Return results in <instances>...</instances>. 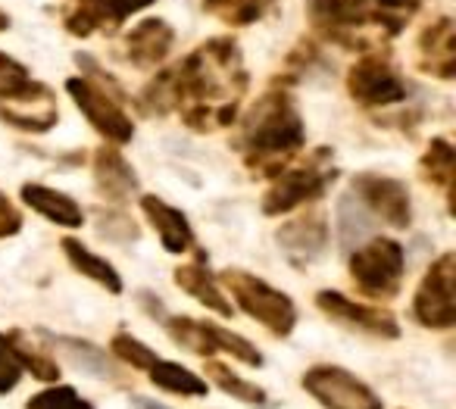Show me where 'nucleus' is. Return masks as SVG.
Listing matches in <instances>:
<instances>
[{
	"mask_svg": "<svg viewBox=\"0 0 456 409\" xmlns=\"http://www.w3.org/2000/svg\"><path fill=\"white\" fill-rule=\"evenodd\" d=\"M241 47L232 38H209L178 66L157 72L141 91V110L151 116L178 113L191 132H222L238 119L248 94Z\"/></svg>",
	"mask_w": 456,
	"mask_h": 409,
	"instance_id": "1",
	"label": "nucleus"
},
{
	"mask_svg": "<svg viewBox=\"0 0 456 409\" xmlns=\"http://www.w3.org/2000/svg\"><path fill=\"white\" fill-rule=\"evenodd\" d=\"M306 144V126L285 88H273L248 110L235 147L256 178H275Z\"/></svg>",
	"mask_w": 456,
	"mask_h": 409,
	"instance_id": "2",
	"label": "nucleus"
},
{
	"mask_svg": "<svg viewBox=\"0 0 456 409\" xmlns=\"http://www.w3.org/2000/svg\"><path fill=\"white\" fill-rule=\"evenodd\" d=\"M338 166L335 153L329 147H316L304 163L285 166L273 178V188L263 197V213L266 216H288L304 203H313L335 184Z\"/></svg>",
	"mask_w": 456,
	"mask_h": 409,
	"instance_id": "3",
	"label": "nucleus"
},
{
	"mask_svg": "<svg viewBox=\"0 0 456 409\" xmlns=\"http://www.w3.org/2000/svg\"><path fill=\"white\" fill-rule=\"evenodd\" d=\"M219 282L228 288V294L235 297V303L260 322L266 331H273L275 338H288L297 325V307L288 294L275 290L269 282L250 275L244 269H225L219 275Z\"/></svg>",
	"mask_w": 456,
	"mask_h": 409,
	"instance_id": "4",
	"label": "nucleus"
},
{
	"mask_svg": "<svg viewBox=\"0 0 456 409\" xmlns=\"http://www.w3.org/2000/svg\"><path fill=\"white\" fill-rule=\"evenodd\" d=\"M347 272L360 294L372 297V300H394L406 275V253L400 241L372 238L369 244L350 253Z\"/></svg>",
	"mask_w": 456,
	"mask_h": 409,
	"instance_id": "5",
	"label": "nucleus"
},
{
	"mask_svg": "<svg viewBox=\"0 0 456 409\" xmlns=\"http://www.w3.org/2000/svg\"><path fill=\"white\" fill-rule=\"evenodd\" d=\"M347 94L366 110L394 107V103H403L410 97V82L400 76V70L387 53H366L350 66Z\"/></svg>",
	"mask_w": 456,
	"mask_h": 409,
	"instance_id": "6",
	"label": "nucleus"
},
{
	"mask_svg": "<svg viewBox=\"0 0 456 409\" xmlns=\"http://www.w3.org/2000/svg\"><path fill=\"white\" fill-rule=\"evenodd\" d=\"M456 253H441L422 275L412 297V315L422 328L444 331L456 325Z\"/></svg>",
	"mask_w": 456,
	"mask_h": 409,
	"instance_id": "7",
	"label": "nucleus"
},
{
	"mask_svg": "<svg viewBox=\"0 0 456 409\" xmlns=\"http://www.w3.org/2000/svg\"><path fill=\"white\" fill-rule=\"evenodd\" d=\"M306 16L319 38L341 47H366L362 32L372 29V0H306Z\"/></svg>",
	"mask_w": 456,
	"mask_h": 409,
	"instance_id": "8",
	"label": "nucleus"
},
{
	"mask_svg": "<svg viewBox=\"0 0 456 409\" xmlns=\"http://www.w3.org/2000/svg\"><path fill=\"white\" fill-rule=\"evenodd\" d=\"M66 91H69L72 103L82 110L85 119L94 126V132L101 135V138H107L113 147L128 144V141L134 138V122H132V116L122 110L119 97H113L110 91H103L101 85L85 76L69 78Z\"/></svg>",
	"mask_w": 456,
	"mask_h": 409,
	"instance_id": "9",
	"label": "nucleus"
},
{
	"mask_svg": "<svg viewBox=\"0 0 456 409\" xmlns=\"http://www.w3.org/2000/svg\"><path fill=\"white\" fill-rule=\"evenodd\" d=\"M300 384L325 409H385L381 397L341 365H313Z\"/></svg>",
	"mask_w": 456,
	"mask_h": 409,
	"instance_id": "10",
	"label": "nucleus"
},
{
	"mask_svg": "<svg viewBox=\"0 0 456 409\" xmlns=\"http://www.w3.org/2000/svg\"><path fill=\"white\" fill-rule=\"evenodd\" d=\"M316 307L322 309L331 322L350 328V331H360V334L381 338V340H397L400 338L397 319H394L387 309L366 307V303H354L350 297H344L341 290H319Z\"/></svg>",
	"mask_w": 456,
	"mask_h": 409,
	"instance_id": "11",
	"label": "nucleus"
},
{
	"mask_svg": "<svg viewBox=\"0 0 456 409\" xmlns=\"http://www.w3.org/2000/svg\"><path fill=\"white\" fill-rule=\"evenodd\" d=\"M354 194L366 203L369 213H375L391 228H406L412 222L410 191L397 178L379 176V172H360V176H354Z\"/></svg>",
	"mask_w": 456,
	"mask_h": 409,
	"instance_id": "12",
	"label": "nucleus"
},
{
	"mask_svg": "<svg viewBox=\"0 0 456 409\" xmlns=\"http://www.w3.org/2000/svg\"><path fill=\"white\" fill-rule=\"evenodd\" d=\"M279 250L294 269H310L316 259L329 250V219L322 213H304L281 222L279 228Z\"/></svg>",
	"mask_w": 456,
	"mask_h": 409,
	"instance_id": "13",
	"label": "nucleus"
},
{
	"mask_svg": "<svg viewBox=\"0 0 456 409\" xmlns=\"http://www.w3.org/2000/svg\"><path fill=\"white\" fill-rule=\"evenodd\" d=\"M157 0H94V4H72L63 16V26L76 38H88L94 32L113 35L122 22L138 10H147Z\"/></svg>",
	"mask_w": 456,
	"mask_h": 409,
	"instance_id": "14",
	"label": "nucleus"
},
{
	"mask_svg": "<svg viewBox=\"0 0 456 409\" xmlns=\"http://www.w3.org/2000/svg\"><path fill=\"white\" fill-rule=\"evenodd\" d=\"M416 66L428 76L441 78V82L456 78V26L450 16H435L419 32Z\"/></svg>",
	"mask_w": 456,
	"mask_h": 409,
	"instance_id": "15",
	"label": "nucleus"
},
{
	"mask_svg": "<svg viewBox=\"0 0 456 409\" xmlns=\"http://www.w3.org/2000/svg\"><path fill=\"white\" fill-rule=\"evenodd\" d=\"M0 119L7 126L20 128V132H51L60 119V107H57V94H53L47 85L32 82V88L26 91L16 101H0Z\"/></svg>",
	"mask_w": 456,
	"mask_h": 409,
	"instance_id": "16",
	"label": "nucleus"
},
{
	"mask_svg": "<svg viewBox=\"0 0 456 409\" xmlns=\"http://www.w3.org/2000/svg\"><path fill=\"white\" fill-rule=\"evenodd\" d=\"M172 45H175V32H172L169 22L147 16L122 38L119 51L132 66H159L169 57Z\"/></svg>",
	"mask_w": 456,
	"mask_h": 409,
	"instance_id": "17",
	"label": "nucleus"
},
{
	"mask_svg": "<svg viewBox=\"0 0 456 409\" xmlns=\"http://www.w3.org/2000/svg\"><path fill=\"white\" fill-rule=\"evenodd\" d=\"M141 213L147 216V222L153 225V232L159 234V241H163V247L169 253H188L194 247V228H191L188 216L182 209L147 194L141 197Z\"/></svg>",
	"mask_w": 456,
	"mask_h": 409,
	"instance_id": "18",
	"label": "nucleus"
},
{
	"mask_svg": "<svg viewBox=\"0 0 456 409\" xmlns=\"http://www.w3.org/2000/svg\"><path fill=\"white\" fill-rule=\"evenodd\" d=\"M94 182L97 191L113 203L128 200L138 191V176L113 144H103L94 151Z\"/></svg>",
	"mask_w": 456,
	"mask_h": 409,
	"instance_id": "19",
	"label": "nucleus"
},
{
	"mask_svg": "<svg viewBox=\"0 0 456 409\" xmlns=\"http://www.w3.org/2000/svg\"><path fill=\"white\" fill-rule=\"evenodd\" d=\"M22 203L32 207L38 216H45L47 222L53 225H63V228H82L85 225V213L69 194L63 191H53L47 184H38V182H26L20 191Z\"/></svg>",
	"mask_w": 456,
	"mask_h": 409,
	"instance_id": "20",
	"label": "nucleus"
},
{
	"mask_svg": "<svg viewBox=\"0 0 456 409\" xmlns=\"http://www.w3.org/2000/svg\"><path fill=\"white\" fill-rule=\"evenodd\" d=\"M175 284L184 290V294L194 297L200 307L213 309V313L219 315H232V303L225 300V290H219V284H216V278L209 275L207 269V257L203 253H197L194 263H184L175 269Z\"/></svg>",
	"mask_w": 456,
	"mask_h": 409,
	"instance_id": "21",
	"label": "nucleus"
},
{
	"mask_svg": "<svg viewBox=\"0 0 456 409\" xmlns=\"http://www.w3.org/2000/svg\"><path fill=\"white\" fill-rule=\"evenodd\" d=\"M63 253H66V259H69V266L78 272V275L91 278V282L101 284V288H107L110 294H116V297L122 294V278H119V272L113 269V263H107V259L97 257L94 250H88L82 241L66 238L63 241Z\"/></svg>",
	"mask_w": 456,
	"mask_h": 409,
	"instance_id": "22",
	"label": "nucleus"
},
{
	"mask_svg": "<svg viewBox=\"0 0 456 409\" xmlns=\"http://www.w3.org/2000/svg\"><path fill=\"white\" fill-rule=\"evenodd\" d=\"M453 166H456L453 144H450L447 138H431L422 160H419V176H422V182H428L431 188L450 194V191H453Z\"/></svg>",
	"mask_w": 456,
	"mask_h": 409,
	"instance_id": "23",
	"label": "nucleus"
},
{
	"mask_svg": "<svg viewBox=\"0 0 456 409\" xmlns=\"http://www.w3.org/2000/svg\"><path fill=\"white\" fill-rule=\"evenodd\" d=\"M275 4L279 0H203V13L216 16L232 29H244L273 13Z\"/></svg>",
	"mask_w": 456,
	"mask_h": 409,
	"instance_id": "24",
	"label": "nucleus"
},
{
	"mask_svg": "<svg viewBox=\"0 0 456 409\" xmlns=\"http://www.w3.org/2000/svg\"><path fill=\"white\" fill-rule=\"evenodd\" d=\"M147 375H151V381L157 384V388L169 390V394H178V397H203L209 390V384L203 381L200 375H194V372L184 369V365L169 363V359H159V356L151 363Z\"/></svg>",
	"mask_w": 456,
	"mask_h": 409,
	"instance_id": "25",
	"label": "nucleus"
},
{
	"mask_svg": "<svg viewBox=\"0 0 456 409\" xmlns=\"http://www.w3.org/2000/svg\"><path fill=\"white\" fill-rule=\"evenodd\" d=\"M166 331L172 334V340H175L178 347L197 353V356L209 359L216 353L209 322H197V319H188V315H169V319H166Z\"/></svg>",
	"mask_w": 456,
	"mask_h": 409,
	"instance_id": "26",
	"label": "nucleus"
},
{
	"mask_svg": "<svg viewBox=\"0 0 456 409\" xmlns=\"http://www.w3.org/2000/svg\"><path fill=\"white\" fill-rule=\"evenodd\" d=\"M419 7L422 0H372V29H379L381 38H397Z\"/></svg>",
	"mask_w": 456,
	"mask_h": 409,
	"instance_id": "27",
	"label": "nucleus"
},
{
	"mask_svg": "<svg viewBox=\"0 0 456 409\" xmlns=\"http://www.w3.org/2000/svg\"><path fill=\"white\" fill-rule=\"evenodd\" d=\"M7 338H10V347H13L16 359H20L22 372H32V378H38V381H57L60 365L51 353L38 350V347H35L22 331H10Z\"/></svg>",
	"mask_w": 456,
	"mask_h": 409,
	"instance_id": "28",
	"label": "nucleus"
},
{
	"mask_svg": "<svg viewBox=\"0 0 456 409\" xmlns=\"http://www.w3.org/2000/svg\"><path fill=\"white\" fill-rule=\"evenodd\" d=\"M51 338V334H47ZM53 347H63L66 356L72 359V363L78 365V369H88L91 375L97 378H116V369L107 363V353L97 350L94 344H88V340H76V338H51Z\"/></svg>",
	"mask_w": 456,
	"mask_h": 409,
	"instance_id": "29",
	"label": "nucleus"
},
{
	"mask_svg": "<svg viewBox=\"0 0 456 409\" xmlns=\"http://www.w3.org/2000/svg\"><path fill=\"white\" fill-rule=\"evenodd\" d=\"M207 378L219 390H225L228 397H235V400H241V403H266V390L244 381L241 375H235L228 365L216 363V359H207Z\"/></svg>",
	"mask_w": 456,
	"mask_h": 409,
	"instance_id": "30",
	"label": "nucleus"
},
{
	"mask_svg": "<svg viewBox=\"0 0 456 409\" xmlns=\"http://www.w3.org/2000/svg\"><path fill=\"white\" fill-rule=\"evenodd\" d=\"M32 72L20 63V60L0 53V101H16L32 88Z\"/></svg>",
	"mask_w": 456,
	"mask_h": 409,
	"instance_id": "31",
	"label": "nucleus"
},
{
	"mask_svg": "<svg viewBox=\"0 0 456 409\" xmlns=\"http://www.w3.org/2000/svg\"><path fill=\"white\" fill-rule=\"evenodd\" d=\"M110 350H113L122 363H128L132 369H141V372L151 369V363L157 359V353H153L144 340H138L134 334H128V331H116L113 340H110Z\"/></svg>",
	"mask_w": 456,
	"mask_h": 409,
	"instance_id": "32",
	"label": "nucleus"
},
{
	"mask_svg": "<svg viewBox=\"0 0 456 409\" xmlns=\"http://www.w3.org/2000/svg\"><path fill=\"white\" fill-rule=\"evenodd\" d=\"M26 409H94V406L85 397H78V390L69 388V384H53V388L35 394L26 403Z\"/></svg>",
	"mask_w": 456,
	"mask_h": 409,
	"instance_id": "33",
	"label": "nucleus"
},
{
	"mask_svg": "<svg viewBox=\"0 0 456 409\" xmlns=\"http://www.w3.org/2000/svg\"><path fill=\"white\" fill-rule=\"evenodd\" d=\"M20 378H22L20 359H16L7 334H0V394H10L20 384Z\"/></svg>",
	"mask_w": 456,
	"mask_h": 409,
	"instance_id": "34",
	"label": "nucleus"
},
{
	"mask_svg": "<svg viewBox=\"0 0 456 409\" xmlns=\"http://www.w3.org/2000/svg\"><path fill=\"white\" fill-rule=\"evenodd\" d=\"M22 232V213L10 203L7 194H0V238H13Z\"/></svg>",
	"mask_w": 456,
	"mask_h": 409,
	"instance_id": "35",
	"label": "nucleus"
},
{
	"mask_svg": "<svg viewBox=\"0 0 456 409\" xmlns=\"http://www.w3.org/2000/svg\"><path fill=\"white\" fill-rule=\"evenodd\" d=\"M134 403H138L141 409H166V406H159V403H153V400H144V397H138Z\"/></svg>",
	"mask_w": 456,
	"mask_h": 409,
	"instance_id": "36",
	"label": "nucleus"
},
{
	"mask_svg": "<svg viewBox=\"0 0 456 409\" xmlns=\"http://www.w3.org/2000/svg\"><path fill=\"white\" fill-rule=\"evenodd\" d=\"M7 29H10V16L0 10V32H7Z\"/></svg>",
	"mask_w": 456,
	"mask_h": 409,
	"instance_id": "37",
	"label": "nucleus"
},
{
	"mask_svg": "<svg viewBox=\"0 0 456 409\" xmlns=\"http://www.w3.org/2000/svg\"><path fill=\"white\" fill-rule=\"evenodd\" d=\"M76 4H94V0H76Z\"/></svg>",
	"mask_w": 456,
	"mask_h": 409,
	"instance_id": "38",
	"label": "nucleus"
}]
</instances>
